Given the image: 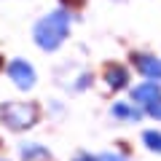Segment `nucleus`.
<instances>
[{"mask_svg":"<svg viewBox=\"0 0 161 161\" xmlns=\"http://www.w3.org/2000/svg\"><path fill=\"white\" fill-rule=\"evenodd\" d=\"M148 113L153 115V118H161V99H156V102L148 105Z\"/></svg>","mask_w":161,"mask_h":161,"instance_id":"6e6552de","label":"nucleus"},{"mask_svg":"<svg viewBox=\"0 0 161 161\" xmlns=\"http://www.w3.org/2000/svg\"><path fill=\"white\" fill-rule=\"evenodd\" d=\"M132 99H134V102H145V105L156 102V99H158V83H156V80H145V83H140V86L132 92Z\"/></svg>","mask_w":161,"mask_h":161,"instance_id":"7ed1b4c3","label":"nucleus"},{"mask_svg":"<svg viewBox=\"0 0 161 161\" xmlns=\"http://www.w3.org/2000/svg\"><path fill=\"white\" fill-rule=\"evenodd\" d=\"M0 70H3V59H0Z\"/></svg>","mask_w":161,"mask_h":161,"instance_id":"9d476101","label":"nucleus"},{"mask_svg":"<svg viewBox=\"0 0 161 161\" xmlns=\"http://www.w3.org/2000/svg\"><path fill=\"white\" fill-rule=\"evenodd\" d=\"M3 115L11 126H32V121L38 118V108L35 105H8L3 108Z\"/></svg>","mask_w":161,"mask_h":161,"instance_id":"f03ea898","label":"nucleus"},{"mask_svg":"<svg viewBox=\"0 0 161 161\" xmlns=\"http://www.w3.org/2000/svg\"><path fill=\"white\" fill-rule=\"evenodd\" d=\"M11 75H14V80H16L19 86H30V83H32V70L24 62H14L11 64Z\"/></svg>","mask_w":161,"mask_h":161,"instance_id":"39448f33","label":"nucleus"},{"mask_svg":"<svg viewBox=\"0 0 161 161\" xmlns=\"http://www.w3.org/2000/svg\"><path fill=\"white\" fill-rule=\"evenodd\" d=\"M64 3H73V6H80V3H83V0H64Z\"/></svg>","mask_w":161,"mask_h":161,"instance_id":"1a4fd4ad","label":"nucleus"},{"mask_svg":"<svg viewBox=\"0 0 161 161\" xmlns=\"http://www.w3.org/2000/svg\"><path fill=\"white\" fill-rule=\"evenodd\" d=\"M134 64L140 67V73H145L148 78H158L161 75V62L153 57H142V54H137L134 57Z\"/></svg>","mask_w":161,"mask_h":161,"instance_id":"20e7f679","label":"nucleus"},{"mask_svg":"<svg viewBox=\"0 0 161 161\" xmlns=\"http://www.w3.org/2000/svg\"><path fill=\"white\" fill-rule=\"evenodd\" d=\"M35 35H38V43H40V46L54 48L59 40L67 35V16H64V14H54V16H48L46 22L38 24Z\"/></svg>","mask_w":161,"mask_h":161,"instance_id":"f257e3e1","label":"nucleus"},{"mask_svg":"<svg viewBox=\"0 0 161 161\" xmlns=\"http://www.w3.org/2000/svg\"><path fill=\"white\" fill-rule=\"evenodd\" d=\"M145 142H148L150 150H158V153H161V132H153V129L145 132Z\"/></svg>","mask_w":161,"mask_h":161,"instance_id":"0eeeda50","label":"nucleus"},{"mask_svg":"<svg viewBox=\"0 0 161 161\" xmlns=\"http://www.w3.org/2000/svg\"><path fill=\"white\" fill-rule=\"evenodd\" d=\"M126 70L121 67V64H113V67H108V83L113 89H121V86H126Z\"/></svg>","mask_w":161,"mask_h":161,"instance_id":"423d86ee","label":"nucleus"}]
</instances>
